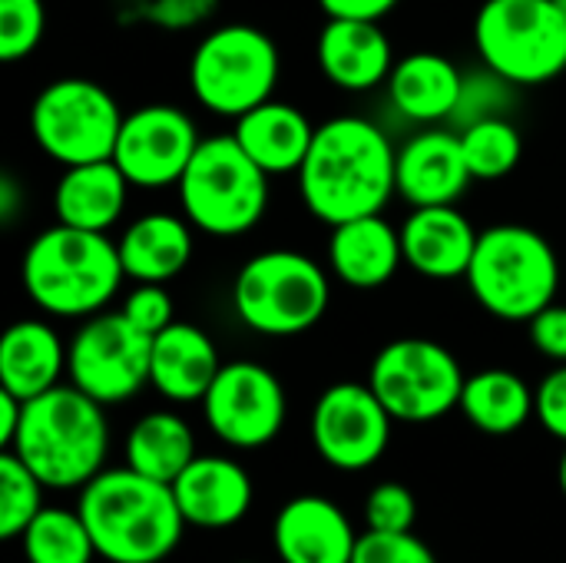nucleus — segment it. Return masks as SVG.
<instances>
[{
    "instance_id": "423d86ee",
    "label": "nucleus",
    "mask_w": 566,
    "mask_h": 563,
    "mask_svg": "<svg viewBox=\"0 0 566 563\" xmlns=\"http://www.w3.org/2000/svg\"><path fill=\"white\" fill-rule=\"evenodd\" d=\"M269 179L232 133L202 139L176 183L182 216L216 239L245 236L269 209Z\"/></svg>"
},
{
    "instance_id": "b1692460",
    "label": "nucleus",
    "mask_w": 566,
    "mask_h": 563,
    "mask_svg": "<svg viewBox=\"0 0 566 563\" xmlns=\"http://www.w3.org/2000/svg\"><path fill=\"white\" fill-rule=\"evenodd\" d=\"M232 136L269 176H285L302 169L315 139V126L298 106L272 96L262 106L242 113Z\"/></svg>"
},
{
    "instance_id": "58836bf2",
    "label": "nucleus",
    "mask_w": 566,
    "mask_h": 563,
    "mask_svg": "<svg viewBox=\"0 0 566 563\" xmlns=\"http://www.w3.org/2000/svg\"><path fill=\"white\" fill-rule=\"evenodd\" d=\"M527 329H531L534 348H537L544 358H551V362H557V365H566V305H560V302L544 305V309L527 322Z\"/></svg>"
},
{
    "instance_id": "ea45409f",
    "label": "nucleus",
    "mask_w": 566,
    "mask_h": 563,
    "mask_svg": "<svg viewBox=\"0 0 566 563\" xmlns=\"http://www.w3.org/2000/svg\"><path fill=\"white\" fill-rule=\"evenodd\" d=\"M401 0H318L325 17H342V20H381Z\"/></svg>"
},
{
    "instance_id": "4be33fe9",
    "label": "nucleus",
    "mask_w": 566,
    "mask_h": 563,
    "mask_svg": "<svg viewBox=\"0 0 566 563\" xmlns=\"http://www.w3.org/2000/svg\"><path fill=\"white\" fill-rule=\"evenodd\" d=\"M222 368L216 342L189 322H172L159 335H153V365L149 385L179 405L202 402L209 385Z\"/></svg>"
},
{
    "instance_id": "f704fd0d",
    "label": "nucleus",
    "mask_w": 566,
    "mask_h": 563,
    "mask_svg": "<svg viewBox=\"0 0 566 563\" xmlns=\"http://www.w3.org/2000/svg\"><path fill=\"white\" fill-rule=\"evenodd\" d=\"M514 83H507L504 76H497L494 70L484 66V76H464V90H461V103L451 116V123H458V129L478 123V119H491V116H504V103H507V90Z\"/></svg>"
},
{
    "instance_id": "cd10ccee",
    "label": "nucleus",
    "mask_w": 566,
    "mask_h": 563,
    "mask_svg": "<svg viewBox=\"0 0 566 563\" xmlns=\"http://www.w3.org/2000/svg\"><path fill=\"white\" fill-rule=\"evenodd\" d=\"M458 408L484 435H514L534 415V392L517 372L488 368L464 382Z\"/></svg>"
},
{
    "instance_id": "393cba45",
    "label": "nucleus",
    "mask_w": 566,
    "mask_h": 563,
    "mask_svg": "<svg viewBox=\"0 0 566 563\" xmlns=\"http://www.w3.org/2000/svg\"><path fill=\"white\" fill-rule=\"evenodd\" d=\"M129 189L133 183L113 159L66 166L53 189L56 222L90 229V232H106L126 212Z\"/></svg>"
},
{
    "instance_id": "2f4dec72",
    "label": "nucleus",
    "mask_w": 566,
    "mask_h": 563,
    "mask_svg": "<svg viewBox=\"0 0 566 563\" xmlns=\"http://www.w3.org/2000/svg\"><path fill=\"white\" fill-rule=\"evenodd\" d=\"M43 481L13 455H0V538L13 541L23 538V531L33 524V518L43 511Z\"/></svg>"
},
{
    "instance_id": "f8f14e48",
    "label": "nucleus",
    "mask_w": 566,
    "mask_h": 563,
    "mask_svg": "<svg viewBox=\"0 0 566 563\" xmlns=\"http://www.w3.org/2000/svg\"><path fill=\"white\" fill-rule=\"evenodd\" d=\"M153 335L136 329L123 312H96L83 319L66 345L70 385L99 405H119L149 385Z\"/></svg>"
},
{
    "instance_id": "473e14b6",
    "label": "nucleus",
    "mask_w": 566,
    "mask_h": 563,
    "mask_svg": "<svg viewBox=\"0 0 566 563\" xmlns=\"http://www.w3.org/2000/svg\"><path fill=\"white\" fill-rule=\"evenodd\" d=\"M43 0H0V60L17 63L43 40Z\"/></svg>"
},
{
    "instance_id": "c756f323",
    "label": "nucleus",
    "mask_w": 566,
    "mask_h": 563,
    "mask_svg": "<svg viewBox=\"0 0 566 563\" xmlns=\"http://www.w3.org/2000/svg\"><path fill=\"white\" fill-rule=\"evenodd\" d=\"M20 541L27 563H93L96 557L80 511L66 508H43Z\"/></svg>"
},
{
    "instance_id": "6e6552de",
    "label": "nucleus",
    "mask_w": 566,
    "mask_h": 563,
    "mask_svg": "<svg viewBox=\"0 0 566 563\" xmlns=\"http://www.w3.org/2000/svg\"><path fill=\"white\" fill-rule=\"evenodd\" d=\"M474 46L514 86H541L566 70V10L557 0H484Z\"/></svg>"
},
{
    "instance_id": "a211bd4d",
    "label": "nucleus",
    "mask_w": 566,
    "mask_h": 563,
    "mask_svg": "<svg viewBox=\"0 0 566 563\" xmlns=\"http://www.w3.org/2000/svg\"><path fill=\"white\" fill-rule=\"evenodd\" d=\"M315 53L325 80L345 93H368L388 83L398 63L388 33L381 30V20L328 17V23L318 33Z\"/></svg>"
},
{
    "instance_id": "6ab92c4d",
    "label": "nucleus",
    "mask_w": 566,
    "mask_h": 563,
    "mask_svg": "<svg viewBox=\"0 0 566 563\" xmlns=\"http://www.w3.org/2000/svg\"><path fill=\"white\" fill-rule=\"evenodd\" d=\"M471 169L458 129H424L398 149V196L418 206H454L468 183Z\"/></svg>"
},
{
    "instance_id": "e433bc0d",
    "label": "nucleus",
    "mask_w": 566,
    "mask_h": 563,
    "mask_svg": "<svg viewBox=\"0 0 566 563\" xmlns=\"http://www.w3.org/2000/svg\"><path fill=\"white\" fill-rule=\"evenodd\" d=\"M119 312L146 335H159L166 325L176 322V305L163 282H136V289L123 299Z\"/></svg>"
},
{
    "instance_id": "79ce46f5",
    "label": "nucleus",
    "mask_w": 566,
    "mask_h": 563,
    "mask_svg": "<svg viewBox=\"0 0 566 563\" xmlns=\"http://www.w3.org/2000/svg\"><path fill=\"white\" fill-rule=\"evenodd\" d=\"M557 478H560V491L566 494V451L564 458H560V468H557Z\"/></svg>"
},
{
    "instance_id": "72a5a7b5",
    "label": "nucleus",
    "mask_w": 566,
    "mask_h": 563,
    "mask_svg": "<svg viewBox=\"0 0 566 563\" xmlns=\"http://www.w3.org/2000/svg\"><path fill=\"white\" fill-rule=\"evenodd\" d=\"M352 563H438V557L411 531H368L358 538Z\"/></svg>"
},
{
    "instance_id": "a19ab883",
    "label": "nucleus",
    "mask_w": 566,
    "mask_h": 563,
    "mask_svg": "<svg viewBox=\"0 0 566 563\" xmlns=\"http://www.w3.org/2000/svg\"><path fill=\"white\" fill-rule=\"evenodd\" d=\"M23 418V402L0 388V448H10Z\"/></svg>"
},
{
    "instance_id": "39448f33",
    "label": "nucleus",
    "mask_w": 566,
    "mask_h": 563,
    "mask_svg": "<svg viewBox=\"0 0 566 563\" xmlns=\"http://www.w3.org/2000/svg\"><path fill=\"white\" fill-rule=\"evenodd\" d=\"M464 282L488 315L531 322L544 305L557 302L560 259L537 229L504 222L478 236Z\"/></svg>"
},
{
    "instance_id": "20e7f679",
    "label": "nucleus",
    "mask_w": 566,
    "mask_h": 563,
    "mask_svg": "<svg viewBox=\"0 0 566 563\" xmlns=\"http://www.w3.org/2000/svg\"><path fill=\"white\" fill-rule=\"evenodd\" d=\"M20 279L30 302L46 315L90 319L113 302L126 272L106 232L56 222L27 246Z\"/></svg>"
},
{
    "instance_id": "4468645a",
    "label": "nucleus",
    "mask_w": 566,
    "mask_h": 563,
    "mask_svg": "<svg viewBox=\"0 0 566 563\" xmlns=\"http://www.w3.org/2000/svg\"><path fill=\"white\" fill-rule=\"evenodd\" d=\"M391 415L371 385L338 382L312 408V445L335 471L371 468L391 441Z\"/></svg>"
},
{
    "instance_id": "0eeeda50",
    "label": "nucleus",
    "mask_w": 566,
    "mask_h": 563,
    "mask_svg": "<svg viewBox=\"0 0 566 563\" xmlns=\"http://www.w3.org/2000/svg\"><path fill=\"white\" fill-rule=\"evenodd\" d=\"M328 302V272L295 249L252 256L232 285V305L242 325L269 338H292L315 329L325 319Z\"/></svg>"
},
{
    "instance_id": "f3484780",
    "label": "nucleus",
    "mask_w": 566,
    "mask_h": 563,
    "mask_svg": "<svg viewBox=\"0 0 566 563\" xmlns=\"http://www.w3.org/2000/svg\"><path fill=\"white\" fill-rule=\"evenodd\" d=\"M172 494L189 528L226 531L249 514L252 478L232 458L196 455L192 465L172 481Z\"/></svg>"
},
{
    "instance_id": "ddd939ff",
    "label": "nucleus",
    "mask_w": 566,
    "mask_h": 563,
    "mask_svg": "<svg viewBox=\"0 0 566 563\" xmlns=\"http://www.w3.org/2000/svg\"><path fill=\"white\" fill-rule=\"evenodd\" d=\"M199 405L209 431L239 451L272 445L285 425V388L259 362L222 365Z\"/></svg>"
},
{
    "instance_id": "f03ea898",
    "label": "nucleus",
    "mask_w": 566,
    "mask_h": 563,
    "mask_svg": "<svg viewBox=\"0 0 566 563\" xmlns=\"http://www.w3.org/2000/svg\"><path fill=\"white\" fill-rule=\"evenodd\" d=\"M80 518L96 557L109 563L166 561L189 528L172 484L126 468H103L80 488Z\"/></svg>"
},
{
    "instance_id": "aec40b11",
    "label": "nucleus",
    "mask_w": 566,
    "mask_h": 563,
    "mask_svg": "<svg viewBox=\"0 0 566 563\" xmlns=\"http://www.w3.org/2000/svg\"><path fill=\"white\" fill-rule=\"evenodd\" d=\"M272 544L282 563H352L358 534L338 504L298 494L275 514Z\"/></svg>"
},
{
    "instance_id": "412c9836",
    "label": "nucleus",
    "mask_w": 566,
    "mask_h": 563,
    "mask_svg": "<svg viewBox=\"0 0 566 563\" xmlns=\"http://www.w3.org/2000/svg\"><path fill=\"white\" fill-rule=\"evenodd\" d=\"M401 265V229H395L381 212L332 226L328 269L338 282L352 289H381Z\"/></svg>"
},
{
    "instance_id": "9b49d317",
    "label": "nucleus",
    "mask_w": 566,
    "mask_h": 563,
    "mask_svg": "<svg viewBox=\"0 0 566 563\" xmlns=\"http://www.w3.org/2000/svg\"><path fill=\"white\" fill-rule=\"evenodd\" d=\"M468 375L461 362L431 338H395L388 342L368 372V385L395 421L424 425L444 418L461 405Z\"/></svg>"
},
{
    "instance_id": "a878e982",
    "label": "nucleus",
    "mask_w": 566,
    "mask_h": 563,
    "mask_svg": "<svg viewBox=\"0 0 566 563\" xmlns=\"http://www.w3.org/2000/svg\"><path fill=\"white\" fill-rule=\"evenodd\" d=\"M66 375V345L46 322H13L0 338V388L30 402Z\"/></svg>"
},
{
    "instance_id": "2eb2a0df",
    "label": "nucleus",
    "mask_w": 566,
    "mask_h": 563,
    "mask_svg": "<svg viewBox=\"0 0 566 563\" xmlns=\"http://www.w3.org/2000/svg\"><path fill=\"white\" fill-rule=\"evenodd\" d=\"M192 116L172 103H149L123 116L113 163L136 189L176 186L199 149Z\"/></svg>"
},
{
    "instance_id": "7c9ffc66",
    "label": "nucleus",
    "mask_w": 566,
    "mask_h": 563,
    "mask_svg": "<svg viewBox=\"0 0 566 563\" xmlns=\"http://www.w3.org/2000/svg\"><path fill=\"white\" fill-rule=\"evenodd\" d=\"M458 136H461L471 176L484 179V183L511 176L524 156V136L507 116L478 119V123L458 129Z\"/></svg>"
},
{
    "instance_id": "bb28decb",
    "label": "nucleus",
    "mask_w": 566,
    "mask_h": 563,
    "mask_svg": "<svg viewBox=\"0 0 566 563\" xmlns=\"http://www.w3.org/2000/svg\"><path fill=\"white\" fill-rule=\"evenodd\" d=\"M464 90V73L451 63V56L434 50L408 53L395 63L388 76L391 103L401 116L415 123H441L451 119Z\"/></svg>"
},
{
    "instance_id": "9d476101",
    "label": "nucleus",
    "mask_w": 566,
    "mask_h": 563,
    "mask_svg": "<svg viewBox=\"0 0 566 563\" xmlns=\"http://www.w3.org/2000/svg\"><path fill=\"white\" fill-rule=\"evenodd\" d=\"M119 126L123 113L113 93L83 76L46 83L30 106V133L36 146L63 169L113 159Z\"/></svg>"
},
{
    "instance_id": "5701e85b",
    "label": "nucleus",
    "mask_w": 566,
    "mask_h": 563,
    "mask_svg": "<svg viewBox=\"0 0 566 563\" xmlns=\"http://www.w3.org/2000/svg\"><path fill=\"white\" fill-rule=\"evenodd\" d=\"M192 222L176 212H146L119 236V262L133 282H169L182 275L196 252Z\"/></svg>"
},
{
    "instance_id": "1a4fd4ad",
    "label": "nucleus",
    "mask_w": 566,
    "mask_h": 563,
    "mask_svg": "<svg viewBox=\"0 0 566 563\" xmlns=\"http://www.w3.org/2000/svg\"><path fill=\"white\" fill-rule=\"evenodd\" d=\"M282 73L275 40L252 23H226L199 40L189 60V86L199 106L239 119L275 96Z\"/></svg>"
},
{
    "instance_id": "c85d7f7f",
    "label": "nucleus",
    "mask_w": 566,
    "mask_h": 563,
    "mask_svg": "<svg viewBox=\"0 0 566 563\" xmlns=\"http://www.w3.org/2000/svg\"><path fill=\"white\" fill-rule=\"evenodd\" d=\"M196 458L192 428L172 411L143 415L126 435V465L146 478L172 484Z\"/></svg>"
},
{
    "instance_id": "7ed1b4c3",
    "label": "nucleus",
    "mask_w": 566,
    "mask_h": 563,
    "mask_svg": "<svg viewBox=\"0 0 566 563\" xmlns=\"http://www.w3.org/2000/svg\"><path fill=\"white\" fill-rule=\"evenodd\" d=\"M106 405L76 385H56L23 402V418L10 448L46 488L73 491L90 484L109 451Z\"/></svg>"
},
{
    "instance_id": "dca6fc26",
    "label": "nucleus",
    "mask_w": 566,
    "mask_h": 563,
    "mask_svg": "<svg viewBox=\"0 0 566 563\" xmlns=\"http://www.w3.org/2000/svg\"><path fill=\"white\" fill-rule=\"evenodd\" d=\"M478 229L458 206H418L401 226L405 265L421 279H464L478 249Z\"/></svg>"
},
{
    "instance_id": "c9c22d12",
    "label": "nucleus",
    "mask_w": 566,
    "mask_h": 563,
    "mask_svg": "<svg viewBox=\"0 0 566 563\" xmlns=\"http://www.w3.org/2000/svg\"><path fill=\"white\" fill-rule=\"evenodd\" d=\"M415 518H418V501L398 481L378 484L368 494V501H365L368 531H411L415 528Z\"/></svg>"
},
{
    "instance_id": "f257e3e1",
    "label": "nucleus",
    "mask_w": 566,
    "mask_h": 563,
    "mask_svg": "<svg viewBox=\"0 0 566 563\" xmlns=\"http://www.w3.org/2000/svg\"><path fill=\"white\" fill-rule=\"evenodd\" d=\"M295 176L305 209L338 226L388 206L398 192V149L378 123L335 116L315 126L312 149Z\"/></svg>"
},
{
    "instance_id": "4c0bfd02",
    "label": "nucleus",
    "mask_w": 566,
    "mask_h": 563,
    "mask_svg": "<svg viewBox=\"0 0 566 563\" xmlns=\"http://www.w3.org/2000/svg\"><path fill=\"white\" fill-rule=\"evenodd\" d=\"M534 415L547 435L566 441V365H557L534 392Z\"/></svg>"
}]
</instances>
